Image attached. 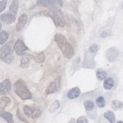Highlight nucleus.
<instances>
[{
  "mask_svg": "<svg viewBox=\"0 0 123 123\" xmlns=\"http://www.w3.org/2000/svg\"><path fill=\"white\" fill-rule=\"evenodd\" d=\"M48 14L57 27H64L65 25L64 17L62 12L60 8L58 7H50L48 10Z\"/></svg>",
  "mask_w": 123,
  "mask_h": 123,
  "instance_id": "20e7f679",
  "label": "nucleus"
},
{
  "mask_svg": "<svg viewBox=\"0 0 123 123\" xmlns=\"http://www.w3.org/2000/svg\"><path fill=\"white\" fill-rule=\"evenodd\" d=\"M7 4V1L6 0H3L0 2V12H1L6 8Z\"/></svg>",
  "mask_w": 123,
  "mask_h": 123,
  "instance_id": "cd10ccee",
  "label": "nucleus"
},
{
  "mask_svg": "<svg viewBox=\"0 0 123 123\" xmlns=\"http://www.w3.org/2000/svg\"><path fill=\"white\" fill-rule=\"evenodd\" d=\"M14 49L16 53L18 55H22L25 51L28 49V47L25 45L24 42L21 38L18 39L14 45Z\"/></svg>",
  "mask_w": 123,
  "mask_h": 123,
  "instance_id": "0eeeda50",
  "label": "nucleus"
},
{
  "mask_svg": "<svg viewBox=\"0 0 123 123\" xmlns=\"http://www.w3.org/2000/svg\"><path fill=\"white\" fill-rule=\"evenodd\" d=\"M0 116L3 118L7 122L9 123H13V115L10 112H0Z\"/></svg>",
  "mask_w": 123,
  "mask_h": 123,
  "instance_id": "a211bd4d",
  "label": "nucleus"
},
{
  "mask_svg": "<svg viewBox=\"0 0 123 123\" xmlns=\"http://www.w3.org/2000/svg\"><path fill=\"white\" fill-rule=\"evenodd\" d=\"M60 107V103L57 100H55L49 106L48 111L50 112H54Z\"/></svg>",
  "mask_w": 123,
  "mask_h": 123,
  "instance_id": "b1692460",
  "label": "nucleus"
},
{
  "mask_svg": "<svg viewBox=\"0 0 123 123\" xmlns=\"http://www.w3.org/2000/svg\"><path fill=\"white\" fill-rule=\"evenodd\" d=\"M9 37V35L7 32L3 30L0 32V44L1 45L3 44L8 39Z\"/></svg>",
  "mask_w": 123,
  "mask_h": 123,
  "instance_id": "5701e85b",
  "label": "nucleus"
},
{
  "mask_svg": "<svg viewBox=\"0 0 123 123\" xmlns=\"http://www.w3.org/2000/svg\"><path fill=\"white\" fill-rule=\"evenodd\" d=\"M14 92L22 99H30L32 98V95L28 89L25 83L22 79L17 80L13 85Z\"/></svg>",
  "mask_w": 123,
  "mask_h": 123,
  "instance_id": "f03ea898",
  "label": "nucleus"
},
{
  "mask_svg": "<svg viewBox=\"0 0 123 123\" xmlns=\"http://www.w3.org/2000/svg\"><path fill=\"white\" fill-rule=\"evenodd\" d=\"M114 86V81L111 77L105 79L103 82V87L105 89L110 90Z\"/></svg>",
  "mask_w": 123,
  "mask_h": 123,
  "instance_id": "f3484780",
  "label": "nucleus"
},
{
  "mask_svg": "<svg viewBox=\"0 0 123 123\" xmlns=\"http://www.w3.org/2000/svg\"><path fill=\"white\" fill-rule=\"evenodd\" d=\"M54 41L65 58L70 59L74 56V49L71 44L67 41L63 35L59 33H56L54 37Z\"/></svg>",
  "mask_w": 123,
  "mask_h": 123,
  "instance_id": "f257e3e1",
  "label": "nucleus"
},
{
  "mask_svg": "<svg viewBox=\"0 0 123 123\" xmlns=\"http://www.w3.org/2000/svg\"><path fill=\"white\" fill-rule=\"evenodd\" d=\"M11 102V99L6 96L1 97L0 99V108L1 110L4 109L6 107L8 106Z\"/></svg>",
  "mask_w": 123,
  "mask_h": 123,
  "instance_id": "dca6fc26",
  "label": "nucleus"
},
{
  "mask_svg": "<svg viewBox=\"0 0 123 123\" xmlns=\"http://www.w3.org/2000/svg\"><path fill=\"white\" fill-rule=\"evenodd\" d=\"M19 7V2L18 0H13L11 3L9 11V12L16 15L17 13Z\"/></svg>",
  "mask_w": 123,
  "mask_h": 123,
  "instance_id": "2eb2a0df",
  "label": "nucleus"
},
{
  "mask_svg": "<svg viewBox=\"0 0 123 123\" xmlns=\"http://www.w3.org/2000/svg\"><path fill=\"white\" fill-rule=\"evenodd\" d=\"M14 42L11 40L2 46L0 48V58L1 59L6 63H11L13 59V51Z\"/></svg>",
  "mask_w": 123,
  "mask_h": 123,
  "instance_id": "7ed1b4c3",
  "label": "nucleus"
},
{
  "mask_svg": "<svg viewBox=\"0 0 123 123\" xmlns=\"http://www.w3.org/2000/svg\"><path fill=\"white\" fill-rule=\"evenodd\" d=\"M17 116L18 117V118L21 120L22 121L24 122H27V121L25 120V119L20 114V113L18 111H17Z\"/></svg>",
  "mask_w": 123,
  "mask_h": 123,
  "instance_id": "c756f323",
  "label": "nucleus"
},
{
  "mask_svg": "<svg viewBox=\"0 0 123 123\" xmlns=\"http://www.w3.org/2000/svg\"><path fill=\"white\" fill-rule=\"evenodd\" d=\"M104 117L111 123H113L115 121V115L111 111H106L104 113Z\"/></svg>",
  "mask_w": 123,
  "mask_h": 123,
  "instance_id": "6ab92c4d",
  "label": "nucleus"
},
{
  "mask_svg": "<svg viewBox=\"0 0 123 123\" xmlns=\"http://www.w3.org/2000/svg\"><path fill=\"white\" fill-rule=\"evenodd\" d=\"M0 20L6 24H11L16 20L15 15L11 13H4L0 15Z\"/></svg>",
  "mask_w": 123,
  "mask_h": 123,
  "instance_id": "f8f14e48",
  "label": "nucleus"
},
{
  "mask_svg": "<svg viewBox=\"0 0 123 123\" xmlns=\"http://www.w3.org/2000/svg\"><path fill=\"white\" fill-rule=\"evenodd\" d=\"M122 7H123V5H122Z\"/></svg>",
  "mask_w": 123,
  "mask_h": 123,
  "instance_id": "2f4dec72",
  "label": "nucleus"
},
{
  "mask_svg": "<svg viewBox=\"0 0 123 123\" xmlns=\"http://www.w3.org/2000/svg\"><path fill=\"white\" fill-rule=\"evenodd\" d=\"M62 0H37V5L44 7H62L63 5Z\"/></svg>",
  "mask_w": 123,
  "mask_h": 123,
  "instance_id": "423d86ee",
  "label": "nucleus"
},
{
  "mask_svg": "<svg viewBox=\"0 0 123 123\" xmlns=\"http://www.w3.org/2000/svg\"><path fill=\"white\" fill-rule=\"evenodd\" d=\"M28 20L27 15L25 13L21 14L18 18V22L16 25V31L17 32L21 31L25 27Z\"/></svg>",
  "mask_w": 123,
  "mask_h": 123,
  "instance_id": "9b49d317",
  "label": "nucleus"
},
{
  "mask_svg": "<svg viewBox=\"0 0 123 123\" xmlns=\"http://www.w3.org/2000/svg\"><path fill=\"white\" fill-rule=\"evenodd\" d=\"M24 112L28 117L33 119L37 118L41 114V111L38 108L30 105H25L24 107Z\"/></svg>",
  "mask_w": 123,
  "mask_h": 123,
  "instance_id": "39448f33",
  "label": "nucleus"
},
{
  "mask_svg": "<svg viewBox=\"0 0 123 123\" xmlns=\"http://www.w3.org/2000/svg\"><path fill=\"white\" fill-rule=\"evenodd\" d=\"M34 60L38 63H42L44 62L45 61V55L43 52H40L36 54L33 56Z\"/></svg>",
  "mask_w": 123,
  "mask_h": 123,
  "instance_id": "aec40b11",
  "label": "nucleus"
},
{
  "mask_svg": "<svg viewBox=\"0 0 123 123\" xmlns=\"http://www.w3.org/2000/svg\"><path fill=\"white\" fill-rule=\"evenodd\" d=\"M60 82L61 78L58 77L54 81L50 83L45 90L46 94H51L57 91L60 87Z\"/></svg>",
  "mask_w": 123,
  "mask_h": 123,
  "instance_id": "6e6552de",
  "label": "nucleus"
},
{
  "mask_svg": "<svg viewBox=\"0 0 123 123\" xmlns=\"http://www.w3.org/2000/svg\"><path fill=\"white\" fill-rule=\"evenodd\" d=\"M123 103L118 100H113L111 102V106L112 109L114 111H117L122 108Z\"/></svg>",
  "mask_w": 123,
  "mask_h": 123,
  "instance_id": "412c9836",
  "label": "nucleus"
},
{
  "mask_svg": "<svg viewBox=\"0 0 123 123\" xmlns=\"http://www.w3.org/2000/svg\"><path fill=\"white\" fill-rule=\"evenodd\" d=\"M98 49V48L97 45L96 44H93L90 46L88 50L91 53L95 54L96 53H97Z\"/></svg>",
  "mask_w": 123,
  "mask_h": 123,
  "instance_id": "bb28decb",
  "label": "nucleus"
},
{
  "mask_svg": "<svg viewBox=\"0 0 123 123\" xmlns=\"http://www.w3.org/2000/svg\"><path fill=\"white\" fill-rule=\"evenodd\" d=\"M96 76L99 80H103L106 78L107 73L102 69H98L96 72Z\"/></svg>",
  "mask_w": 123,
  "mask_h": 123,
  "instance_id": "4be33fe9",
  "label": "nucleus"
},
{
  "mask_svg": "<svg viewBox=\"0 0 123 123\" xmlns=\"http://www.w3.org/2000/svg\"><path fill=\"white\" fill-rule=\"evenodd\" d=\"M12 83L9 79H6L0 84V91L1 95H4L7 93L9 94L11 89Z\"/></svg>",
  "mask_w": 123,
  "mask_h": 123,
  "instance_id": "1a4fd4ad",
  "label": "nucleus"
},
{
  "mask_svg": "<svg viewBox=\"0 0 123 123\" xmlns=\"http://www.w3.org/2000/svg\"><path fill=\"white\" fill-rule=\"evenodd\" d=\"M119 54V51L116 48H111L106 51V56L110 62H114L117 58Z\"/></svg>",
  "mask_w": 123,
  "mask_h": 123,
  "instance_id": "9d476101",
  "label": "nucleus"
},
{
  "mask_svg": "<svg viewBox=\"0 0 123 123\" xmlns=\"http://www.w3.org/2000/svg\"><path fill=\"white\" fill-rule=\"evenodd\" d=\"M34 59L33 56L32 55L25 53L23 54L20 61V65L23 68H25L27 67L30 64V61Z\"/></svg>",
  "mask_w": 123,
  "mask_h": 123,
  "instance_id": "ddd939ff",
  "label": "nucleus"
},
{
  "mask_svg": "<svg viewBox=\"0 0 123 123\" xmlns=\"http://www.w3.org/2000/svg\"><path fill=\"white\" fill-rule=\"evenodd\" d=\"M118 123H123V121H119Z\"/></svg>",
  "mask_w": 123,
  "mask_h": 123,
  "instance_id": "7c9ffc66",
  "label": "nucleus"
},
{
  "mask_svg": "<svg viewBox=\"0 0 123 123\" xmlns=\"http://www.w3.org/2000/svg\"><path fill=\"white\" fill-rule=\"evenodd\" d=\"M96 103L99 108H103L105 105V101L104 98L102 96H99L96 100Z\"/></svg>",
  "mask_w": 123,
  "mask_h": 123,
  "instance_id": "393cba45",
  "label": "nucleus"
},
{
  "mask_svg": "<svg viewBox=\"0 0 123 123\" xmlns=\"http://www.w3.org/2000/svg\"><path fill=\"white\" fill-rule=\"evenodd\" d=\"M84 105L86 111H89L93 109L95 105L93 102L91 100H86L84 103Z\"/></svg>",
  "mask_w": 123,
  "mask_h": 123,
  "instance_id": "a878e982",
  "label": "nucleus"
},
{
  "mask_svg": "<svg viewBox=\"0 0 123 123\" xmlns=\"http://www.w3.org/2000/svg\"><path fill=\"white\" fill-rule=\"evenodd\" d=\"M80 93V89L78 87H74L68 91L67 96L69 99H75L79 97Z\"/></svg>",
  "mask_w": 123,
  "mask_h": 123,
  "instance_id": "4468645a",
  "label": "nucleus"
},
{
  "mask_svg": "<svg viewBox=\"0 0 123 123\" xmlns=\"http://www.w3.org/2000/svg\"><path fill=\"white\" fill-rule=\"evenodd\" d=\"M76 122L78 123H87L88 122L87 118L85 116H81L79 117L77 119Z\"/></svg>",
  "mask_w": 123,
  "mask_h": 123,
  "instance_id": "c85d7f7f",
  "label": "nucleus"
}]
</instances>
